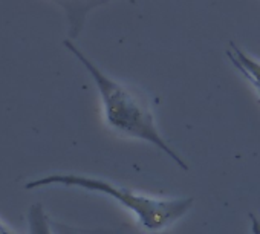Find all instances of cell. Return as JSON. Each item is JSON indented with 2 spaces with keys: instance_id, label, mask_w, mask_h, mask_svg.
Here are the masks:
<instances>
[{
  "instance_id": "obj_1",
  "label": "cell",
  "mask_w": 260,
  "mask_h": 234,
  "mask_svg": "<svg viewBox=\"0 0 260 234\" xmlns=\"http://www.w3.org/2000/svg\"><path fill=\"white\" fill-rule=\"evenodd\" d=\"M63 46L84 66L87 74L92 77L101 98L106 124L110 130L119 137L155 146L182 170H188L187 162L164 140L161 130L158 129L150 104L143 95L109 77L90 58H87L72 40L66 39Z\"/></svg>"
},
{
  "instance_id": "obj_2",
  "label": "cell",
  "mask_w": 260,
  "mask_h": 234,
  "mask_svg": "<svg viewBox=\"0 0 260 234\" xmlns=\"http://www.w3.org/2000/svg\"><path fill=\"white\" fill-rule=\"evenodd\" d=\"M52 185L81 188L90 193L107 196L132 213L137 217L140 226L147 232H159L172 226L173 223L181 220L194 205V197L147 196L127 187L118 185L113 181L80 173H52L28 181L25 188L37 190Z\"/></svg>"
},
{
  "instance_id": "obj_3",
  "label": "cell",
  "mask_w": 260,
  "mask_h": 234,
  "mask_svg": "<svg viewBox=\"0 0 260 234\" xmlns=\"http://www.w3.org/2000/svg\"><path fill=\"white\" fill-rule=\"evenodd\" d=\"M66 14L69 40H75L86 25L89 13L112 0H52Z\"/></svg>"
},
{
  "instance_id": "obj_4",
  "label": "cell",
  "mask_w": 260,
  "mask_h": 234,
  "mask_svg": "<svg viewBox=\"0 0 260 234\" xmlns=\"http://www.w3.org/2000/svg\"><path fill=\"white\" fill-rule=\"evenodd\" d=\"M231 49L226 51V57L233 63V66L245 77V80L251 81L255 87L257 93L260 95V63L249 57L245 51H242L237 45L230 43Z\"/></svg>"
},
{
  "instance_id": "obj_5",
  "label": "cell",
  "mask_w": 260,
  "mask_h": 234,
  "mask_svg": "<svg viewBox=\"0 0 260 234\" xmlns=\"http://www.w3.org/2000/svg\"><path fill=\"white\" fill-rule=\"evenodd\" d=\"M52 228L55 234H158V232H147V231H140L135 228H130L127 225L118 226V228H95V229H86V228H77L71 226L68 223H61L57 220H52Z\"/></svg>"
},
{
  "instance_id": "obj_6",
  "label": "cell",
  "mask_w": 260,
  "mask_h": 234,
  "mask_svg": "<svg viewBox=\"0 0 260 234\" xmlns=\"http://www.w3.org/2000/svg\"><path fill=\"white\" fill-rule=\"evenodd\" d=\"M28 232L29 234H55L51 219L42 204H34L28 210Z\"/></svg>"
},
{
  "instance_id": "obj_7",
  "label": "cell",
  "mask_w": 260,
  "mask_h": 234,
  "mask_svg": "<svg viewBox=\"0 0 260 234\" xmlns=\"http://www.w3.org/2000/svg\"><path fill=\"white\" fill-rule=\"evenodd\" d=\"M0 234H17L5 220L0 219Z\"/></svg>"
}]
</instances>
